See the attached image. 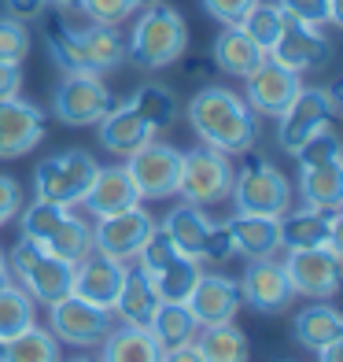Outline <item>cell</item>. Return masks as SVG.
<instances>
[{
	"label": "cell",
	"mask_w": 343,
	"mask_h": 362,
	"mask_svg": "<svg viewBox=\"0 0 343 362\" xmlns=\"http://www.w3.org/2000/svg\"><path fill=\"white\" fill-rule=\"evenodd\" d=\"M188 126L203 148L225 156H243L258 141L255 111L225 86H207L188 100Z\"/></svg>",
	"instance_id": "obj_1"
},
{
	"label": "cell",
	"mask_w": 343,
	"mask_h": 362,
	"mask_svg": "<svg viewBox=\"0 0 343 362\" xmlns=\"http://www.w3.org/2000/svg\"><path fill=\"white\" fill-rule=\"evenodd\" d=\"M188 48V23L170 4H152L137 15L126 41V59H133L140 71H162L177 63Z\"/></svg>",
	"instance_id": "obj_2"
},
{
	"label": "cell",
	"mask_w": 343,
	"mask_h": 362,
	"mask_svg": "<svg viewBox=\"0 0 343 362\" xmlns=\"http://www.w3.org/2000/svg\"><path fill=\"white\" fill-rule=\"evenodd\" d=\"M8 267H11V281L23 285L34 303L52 307L56 300L71 296L74 262L52 255V252H48L41 240H34V237H19V240H15V248H11V255H8Z\"/></svg>",
	"instance_id": "obj_3"
},
{
	"label": "cell",
	"mask_w": 343,
	"mask_h": 362,
	"mask_svg": "<svg viewBox=\"0 0 343 362\" xmlns=\"http://www.w3.org/2000/svg\"><path fill=\"white\" fill-rule=\"evenodd\" d=\"M229 200H233V207L240 211V215L281 218V215L291 211V181L277 170L270 159L255 156L236 170Z\"/></svg>",
	"instance_id": "obj_4"
},
{
	"label": "cell",
	"mask_w": 343,
	"mask_h": 362,
	"mask_svg": "<svg viewBox=\"0 0 343 362\" xmlns=\"http://www.w3.org/2000/svg\"><path fill=\"white\" fill-rule=\"evenodd\" d=\"M96 170H100V163H96L89 152H81V148H67V152H56V156H48V159L37 163L34 192H37V200L78 207L81 200H85Z\"/></svg>",
	"instance_id": "obj_5"
},
{
	"label": "cell",
	"mask_w": 343,
	"mask_h": 362,
	"mask_svg": "<svg viewBox=\"0 0 343 362\" xmlns=\"http://www.w3.org/2000/svg\"><path fill=\"white\" fill-rule=\"evenodd\" d=\"M233 177H236V167L229 163V156L200 144V148H192V152H181L177 196H181L185 204H195V207L225 204L229 192H233Z\"/></svg>",
	"instance_id": "obj_6"
},
{
	"label": "cell",
	"mask_w": 343,
	"mask_h": 362,
	"mask_svg": "<svg viewBox=\"0 0 343 362\" xmlns=\"http://www.w3.org/2000/svg\"><path fill=\"white\" fill-rule=\"evenodd\" d=\"M339 111V89H321V86H303L296 93V100L284 107V115L277 119V141L284 152L296 156L299 148L321 134L325 126H332Z\"/></svg>",
	"instance_id": "obj_7"
},
{
	"label": "cell",
	"mask_w": 343,
	"mask_h": 362,
	"mask_svg": "<svg viewBox=\"0 0 343 362\" xmlns=\"http://www.w3.org/2000/svg\"><path fill=\"white\" fill-rule=\"evenodd\" d=\"M48 325H52L48 333L59 344H71V348H100L114 325V315L107 307H96V303L71 292L48 307Z\"/></svg>",
	"instance_id": "obj_8"
},
{
	"label": "cell",
	"mask_w": 343,
	"mask_h": 362,
	"mask_svg": "<svg viewBox=\"0 0 343 362\" xmlns=\"http://www.w3.org/2000/svg\"><path fill=\"white\" fill-rule=\"evenodd\" d=\"M126 174L133 181L140 200H170L177 196V181H181V152L174 144L148 141L140 144L133 156H126Z\"/></svg>",
	"instance_id": "obj_9"
},
{
	"label": "cell",
	"mask_w": 343,
	"mask_h": 362,
	"mask_svg": "<svg viewBox=\"0 0 343 362\" xmlns=\"http://www.w3.org/2000/svg\"><path fill=\"white\" fill-rule=\"evenodd\" d=\"M114 107L104 74H63L52 93V115L63 126H96Z\"/></svg>",
	"instance_id": "obj_10"
},
{
	"label": "cell",
	"mask_w": 343,
	"mask_h": 362,
	"mask_svg": "<svg viewBox=\"0 0 343 362\" xmlns=\"http://www.w3.org/2000/svg\"><path fill=\"white\" fill-rule=\"evenodd\" d=\"M152 233H155V218L137 204V207L122 211V215L96 218L92 252H96V255H107V259H114V262H133V259L140 255V248L148 244Z\"/></svg>",
	"instance_id": "obj_11"
},
{
	"label": "cell",
	"mask_w": 343,
	"mask_h": 362,
	"mask_svg": "<svg viewBox=\"0 0 343 362\" xmlns=\"http://www.w3.org/2000/svg\"><path fill=\"white\" fill-rule=\"evenodd\" d=\"M284 274L291 281V292L306 300H329L339 288V248H291L284 255Z\"/></svg>",
	"instance_id": "obj_12"
},
{
	"label": "cell",
	"mask_w": 343,
	"mask_h": 362,
	"mask_svg": "<svg viewBox=\"0 0 343 362\" xmlns=\"http://www.w3.org/2000/svg\"><path fill=\"white\" fill-rule=\"evenodd\" d=\"M240 300L243 307L258 310V315H284L296 300L291 292V281L284 274V262L281 259H248L243 267V277H240Z\"/></svg>",
	"instance_id": "obj_13"
},
{
	"label": "cell",
	"mask_w": 343,
	"mask_h": 362,
	"mask_svg": "<svg viewBox=\"0 0 343 362\" xmlns=\"http://www.w3.org/2000/svg\"><path fill=\"white\" fill-rule=\"evenodd\" d=\"M243 81H248L243 104H248L255 115H270V119H281L284 107L296 100V93L303 89V74L281 67V63H273L270 56L258 63Z\"/></svg>",
	"instance_id": "obj_14"
},
{
	"label": "cell",
	"mask_w": 343,
	"mask_h": 362,
	"mask_svg": "<svg viewBox=\"0 0 343 362\" xmlns=\"http://www.w3.org/2000/svg\"><path fill=\"white\" fill-rule=\"evenodd\" d=\"M273 63L306 74V71H321L325 63L332 59V41L329 34H321V26H306V23H291L284 26V34L277 37V45L266 52Z\"/></svg>",
	"instance_id": "obj_15"
},
{
	"label": "cell",
	"mask_w": 343,
	"mask_h": 362,
	"mask_svg": "<svg viewBox=\"0 0 343 362\" xmlns=\"http://www.w3.org/2000/svg\"><path fill=\"white\" fill-rule=\"evenodd\" d=\"M44 137V111L23 96L0 100V159H19L34 152Z\"/></svg>",
	"instance_id": "obj_16"
},
{
	"label": "cell",
	"mask_w": 343,
	"mask_h": 362,
	"mask_svg": "<svg viewBox=\"0 0 343 362\" xmlns=\"http://www.w3.org/2000/svg\"><path fill=\"white\" fill-rule=\"evenodd\" d=\"M185 307L192 310V318L200 322V325L233 322L236 310L243 307L240 285H236L229 274H200V281H195V288L188 292Z\"/></svg>",
	"instance_id": "obj_17"
},
{
	"label": "cell",
	"mask_w": 343,
	"mask_h": 362,
	"mask_svg": "<svg viewBox=\"0 0 343 362\" xmlns=\"http://www.w3.org/2000/svg\"><path fill=\"white\" fill-rule=\"evenodd\" d=\"M281 229V248H339V211H318V207H303V211H288L277 218Z\"/></svg>",
	"instance_id": "obj_18"
},
{
	"label": "cell",
	"mask_w": 343,
	"mask_h": 362,
	"mask_svg": "<svg viewBox=\"0 0 343 362\" xmlns=\"http://www.w3.org/2000/svg\"><path fill=\"white\" fill-rule=\"evenodd\" d=\"M122 277H126V262H114L107 255H85L74 267V285L71 292L81 296V300H89L96 307H114L119 300V288H122Z\"/></svg>",
	"instance_id": "obj_19"
},
{
	"label": "cell",
	"mask_w": 343,
	"mask_h": 362,
	"mask_svg": "<svg viewBox=\"0 0 343 362\" xmlns=\"http://www.w3.org/2000/svg\"><path fill=\"white\" fill-rule=\"evenodd\" d=\"M81 204H85L92 218H111V215H122V211L137 207L140 196L133 189V181H129L126 167H100Z\"/></svg>",
	"instance_id": "obj_20"
},
{
	"label": "cell",
	"mask_w": 343,
	"mask_h": 362,
	"mask_svg": "<svg viewBox=\"0 0 343 362\" xmlns=\"http://www.w3.org/2000/svg\"><path fill=\"white\" fill-rule=\"evenodd\" d=\"M159 303L162 300H159V292L152 285V277L144 274L137 262L133 267L126 262V277H122V288H119V300H114L111 315L119 318L122 325H148Z\"/></svg>",
	"instance_id": "obj_21"
},
{
	"label": "cell",
	"mask_w": 343,
	"mask_h": 362,
	"mask_svg": "<svg viewBox=\"0 0 343 362\" xmlns=\"http://www.w3.org/2000/svg\"><path fill=\"white\" fill-rule=\"evenodd\" d=\"M229 237H233V252L243 259H273L281 252V229H277V218L266 215H236L225 222Z\"/></svg>",
	"instance_id": "obj_22"
},
{
	"label": "cell",
	"mask_w": 343,
	"mask_h": 362,
	"mask_svg": "<svg viewBox=\"0 0 343 362\" xmlns=\"http://www.w3.org/2000/svg\"><path fill=\"white\" fill-rule=\"evenodd\" d=\"M96 126H100V144L114 156H133L140 144H148L155 137V129L129 104H114Z\"/></svg>",
	"instance_id": "obj_23"
},
{
	"label": "cell",
	"mask_w": 343,
	"mask_h": 362,
	"mask_svg": "<svg viewBox=\"0 0 343 362\" xmlns=\"http://www.w3.org/2000/svg\"><path fill=\"white\" fill-rule=\"evenodd\" d=\"M100 362H162V348L148 333V325L114 322L100 344Z\"/></svg>",
	"instance_id": "obj_24"
},
{
	"label": "cell",
	"mask_w": 343,
	"mask_h": 362,
	"mask_svg": "<svg viewBox=\"0 0 343 362\" xmlns=\"http://www.w3.org/2000/svg\"><path fill=\"white\" fill-rule=\"evenodd\" d=\"M159 229L170 237V244L181 255H192V259H203V248H207V233H210V218L203 207L195 204H177L167 218L159 222Z\"/></svg>",
	"instance_id": "obj_25"
},
{
	"label": "cell",
	"mask_w": 343,
	"mask_h": 362,
	"mask_svg": "<svg viewBox=\"0 0 343 362\" xmlns=\"http://www.w3.org/2000/svg\"><path fill=\"white\" fill-rule=\"evenodd\" d=\"M291 333H296V340L303 344L306 351H321V348H329V344L343 340V315L332 303L314 300L310 307H303L296 315Z\"/></svg>",
	"instance_id": "obj_26"
},
{
	"label": "cell",
	"mask_w": 343,
	"mask_h": 362,
	"mask_svg": "<svg viewBox=\"0 0 343 362\" xmlns=\"http://www.w3.org/2000/svg\"><path fill=\"white\" fill-rule=\"evenodd\" d=\"M210 56H215V67L222 74H229V78H248L258 63L266 59V52L243 34L240 26H222V34L215 37Z\"/></svg>",
	"instance_id": "obj_27"
},
{
	"label": "cell",
	"mask_w": 343,
	"mask_h": 362,
	"mask_svg": "<svg viewBox=\"0 0 343 362\" xmlns=\"http://www.w3.org/2000/svg\"><path fill=\"white\" fill-rule=\"evenodd\" d=\"M299 196L303 207L318 211H339L343 204V159L318 163V167H299Z\"/></svg>",
	"instance_id": "obj_28"
},
{
	"label": "cell",
	"mask_w": 343,
	"mask_h": 362,
	"mask_svg": "<svg viewBox=\"0 0 343 362\" xmlns=\"http://www.w3.org/2000/svg\"><path fill=\"white\" fill-rule=\"evenodd\" d=\"M41 244L52 255H59V259H67V262H74V267H78L85 255H92V226L81 218V215H74V207H67L56 218V226L44 233Z\"/></svg>",
	"instance_id": "obj_29"
},
{
	"label": "cell",
	"mask_w": 343,
	"mask_h": 362,
	"mask_svg": "<svg viewBox=\"0 0 343 362\" xmlns=\"http://www.w3.org/2000/svg\"><path fill=\"white\" fill-rule=\"evenodd\" d=\"M195 348H200L203 362H248L251 358V344L248 333L233 322L222 325H200L195 333Z\"/></svg>",
	"instance_id": "obj_30"
},
{
	"label": "cell",
	"mask_w": 343,
	"mask_h": 362,
	"mask_svg": "<svg viewBox=\"0 0 343 362\" xmlns=\"http://www.w3.org/2000/svg\"><path fill=\"white\" fill-rule=\"evenodd\" d=\"M78 41H81V52H85L92 74H107V71H119L126 63V37L119 34V26H81L78 30Z\"/></svg>",
	"instance_id": "obj_31"
},
{
	"label": "cell",
	"mask_w": 343,
	"mask_h": 362,
	"mask_svg": "<svg viewBox=\"0 0 343 362\" xmlns=\"http://www.w3.org/2000/svg\"><path fill=\"white\" fill-rule=\"evenodd\" d=\"M44 45H48V56L63 74H92L85 52H81V41H78V26L67 23V15H52L44 26Z\"/></svg>",
	"instance_id": "obj_32"
},
{
	"label": "cell",
	"mask_w": 343,
	"mask_h": 362,
	"mask_svg": "<svg viewBox=\"0 0 343 362\" xmlns=\"http://www.w3.org/2000/svg\"><path fill=\"white\" fill-rule=\"evenodd\" d=\"M148 333L155 337V344L162 351H174V348H185V344L195 340L200 322L192 318V310L185 303H159L152 322H148Z\"/></svg>",
	"instance_id": "obj_33"
},
{
	"label": "cell",
	"mask_w": 343,
	"mask_h": 362,
	"mask_svg": "<svg viewBox=\"0 0 343 362\" xmlns=\"http://www.w3.org/2000/svg\"><path fill=\"white\" fill-rule=\"evenodd\" d=\"M129 107H133L144 122H148L155 134L159 129H170L174 122H177V115H181V104H177V96H174V89H167V86H155V81H148V86H140L133 96L126 100Z\"/></svg>",
	"instance_id": "obj_34"
},
{
	"label": "cell",
	"mask_w": 343,
	"mask_h": 362,
	"mask_svg": "<svg viewBox=\"0 0 343 362\" xmlns=\"http://www.w3.org/2000/svg\"><path fill=\"white\" fill-rule=\"evenodd\" d=\"M30 325H37V307L30 300V292L23 285H4L0 288V344L15 340L19 333H26Z\"/></svg>",
	"instance_id": "obj_35"
},
{
	"label": "cell",
	"mask_w": 343,
	"mask_h": 362,
	"mask_svg": "<svg viewBox=\"0 0 343 362\" xmlns=\"http://www.w3.org/2000/svg\"><path fill=\"white\" fill-rule=\"evenodd\" d=\"M200 274H203V270H200V259L177 255V259H170L167 267L152 277V285H155V292H159L162 303H185L188 292L195 288V281H200Z\"/></svg>",
	"instance_id": "obj_36"
},
{
	"label": "cell",
	"mask_w": 343,
	"mask_h": 362,
	"mask_svg": "<svg viewBox=\"0 0 343 362\" xmlns=\"http://www.w3.org/2000/svg\"><path fill=\"white\" fill-rule=\"evenodd\" d=\"M0 362H63L59 355V340L41 325H30L26 333H19L15 340L4 344Z\"/></svg>",
	"instance_id": "obj_37"
},
{
	"label": "cell",
	"mask_w": 343,
	"mask_h": 362,
	"mask_svg": "<svg viewBox=\"0 0 343 362\" xmlns=\"http://www.w3.org/2000/svg\"><path fill=\"white\" fill-rule=\"evenodd\" d=\"M236 26H240L258 48H263V52H270V48L277 45V37L284 34L288 15L281 11V4H266V0H258V4H255L248 15H243Z\"/></svg>",
	"instance_id": "obj_38"
},
{
	"label": "cell",
	"mask_w": 343,
	"mask_h": 362,
	"mask_svg": "<svg viewBox=\"0 0 343 362\" xmlns=\"http://www.w3.org/2000/svg\"><path fill=\"white\" fill-rule=\"evenodd\" d=\"M281 11L288 15L291 23H306V26H325L343 23V11H339V0H277Z\"/></svg>",
	"instance_id": "obj_39"
},
{
	"label": "cell",
	"mask_w": 343,
	"mask_h": 362,
	"mask_svg": "<svg viewBox=\"0 0 343 362\" xmlns=\"http://www.w3.org/2000/svg\"><path fill=\"white\" fill-rule=\"evenodd\" d=\"M30 30L26 23L19 19H11V15H0V63H19L23 67V59L30 56Z\"/></svg>",
	"instance_id": "obj_40"
},
{
	"label": "cell",
	"mask_w": 343,
	"mask_h": 362,
	"mask_svg": "<svg viewBox=\"0 0 343 362\" xmlns=\"http://www.w3.org/2000/svg\"><path fill=\"white\" fill-rule=\"evenodd\" d=\"M78 11H85V19L96 26H122L126 19L137 15L133 0H81Z\"/></svg>",
	"instance_id": "obj_41"
},
{
	"label": "cell",
	"mask_w": 343,
	"mask_h": 362,
	"mask_svg": "<svg viewBox=\"0 0 343 362\" xmlns=\"http://www.w3.org/2000/svg\"><path fill=\"white\" fill-rule=\"evenodd\" d=\"M296 159H299V167H318V163L339 159V137L332 134V126H325L321 134L310 137L299 152H296Z\"/></svg>",
	"instance_id": "obj_42"
},
{
	"label": "cell",
	"mask_w": 343,
	"mask_h": 362,
	"mask_svg": "<svg viewBox=\"0 0 343 362\" xmlns=\"http://www.w3.org/2000/svg\"><path fill=\"white\" fill-rule=\"evenodd\" d=\"M258 0H203V11L222 26H236L243 15H248Z\"/></svg>",
	"instance_id": "obj_43"
},
{
	"label": "cell",
	"mask_w": 343,
	"mask_h": 362,
	"mask_svg": "<svg viewBox=\"0 0 343 362\" xmlns=\"http://www.w3.org/2000/svg\"><path fill=\"white\" fill-rule=\"evenodd\" d=\"M19 211H23V189H19V181L8 177V174H0V229L19 215Z\"/></svg>",
	"instance_id": "obj_44"
},
{
	"label": "cell",
	"mask_w": 343,
	"mask_h": 362,
	"mask_svg": "<svg viewBox=\"0 0 343 362\" xmlns=\"http://www.w3.org/2000/svg\"><path fill=\"white\" fill-rule=\"evenodd\" d=\"M236 255L233 252V237H229V226L225 222H210V233H207V248H203V259H229Z\"/></svg>",
	"instance_id": "obj_45"
},
{
	"label": "cell",
	"mask_w": 343,
	"mask_h": 362,
	"mask_svg": "<svg viewBox=\"0 0 343 362\" xmlns=\"http://www.w3.org/2000/svg\"><path fill=\"white\" fill-rule=\"evenodd\" d=\"M4 8H8L11 19H19V23H37V19H44L48 0H4Z\"/></svg>",
	"instance_id": "obj_46"
},
{
	"label": "cell",
	"mask_w": 343,
	"mask_h": 362,
	"mask_svg": "<svg viewBox=\"0 0 343 362\" xmlns=\"http://www.w3.org/2000/svg\"><path fill=\"white\" fill-rule=\"evenodd\" d=\"M19 89H23V67L19 63H0V100L19 96Z\"/></svg>",
	"instance_id": "obj_47"
},
{
	"label": "cell",
	"mask_w": 343,
	"mask_h": 362,
	"mask_svg": "<svg viewBox=\"0 0 343 362\" xmlns=\"http://www.w3.org/2000/svg\"><path fill=\"white\" fill-rule=\"evenodd\" d=\"M162 362H203L200 348H195V340L185 344V348H174V351H162Z\"/></svg>",
	"instance_id": "obj_48"
},
{
	"label": "cell",
	"mask_w": 343,
	"mask_h": 362,
	"mask_svg": "<svg viewBox=\"0 0 343 362\" xmlns=\"http://www.w3.org/2000/svg\"><path fill=\"white\" fill-rule=\"evenodd\" d=\"M318 362H343V340L329 344V348H321L318 351Z\"/></svg>",
	"instance_id": "obj_49"
},
{
	"label": "cell",
	"mask_w": 343,
	"mask_h": 362,
	"mask_svg": "<svg viewBox=\"0 0 343 362\" xmlns=\"http://www.w3.org/2000/svg\"><path fill=\"white\" fill-rule=\"evenodd\" d=\"M4 285H11V267H8V255L0 252V288Z\"/></svg>",
	"instance_id": "obj_50"
},
{
	"label": "cell",
	"mask_w": 343,
	"mask_h": 362,
	"mask_svg": "<svg viewBox=\"0 0 343 362\" xmlns=\"http://www.w3.org/2000/svg\"><path fill=\"white\" fill-rule=\"evenodd\" d=\"M48 4H56L59 11H78V8H81V0H48Z\"/></svg>",
	"instance_id": "obj_51"
},
{
	"label": "cell",
	"mask_w": 343,
	"mask_h": 362,
	"mask_svg": "<svg viewBox=\"0 0 343 362\" xmlns=\"http://www.w3.org/2000/svg\"><path fill=\"white\" fill-rule=\"evenodd\" d=\"M152 4H162V0H133V8L144 11V8H152Z\"/></svg>",
	"instance_id": "obj_52"
},
{
	"label": "cell",
	"mask_w": 343,
	"mask_h": 362,
	"mask_svg": "<svg viewBox=\"0 0 343 362\" xmlns=\"http://www.w3.org/2000/svg\"><path fill=\"white\" fill-rule=\"evenodd\" d=\"M67 362H92V358H85V355H78V358H67Z\"/></svg>",
	"instance_id": "obj_53"
},
{
	"label": "cell",
	"mask_w": 343,
	"mask_h": 362,
	"mask_svg": "<svg viewBox=\"0 0 343 362\" xmlns=\"http://www.w3.org/2000/svg\"><path fill=\"white\" fill-rule=\"evenodd\" d=\"M0 355H4V344H0Z\"/></svg>",
	"instance_id": "obj_54"
}]
</instances>
